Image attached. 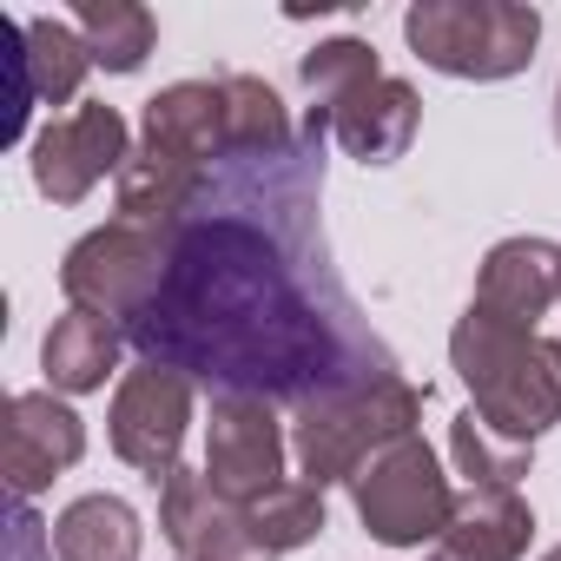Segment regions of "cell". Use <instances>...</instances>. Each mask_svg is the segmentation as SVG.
Returning <instances> with one entry per match:
<instances>
[{
	"label": "cell",
	"mask_w": 561,
	"mask_h": 561,
	"mask_svg": "<svg viewBox=\"0 0 561 561\" xmlns=\"http://www.w3.org/2000/svg\"><path fill=\"white\" fill-rule=\"evenodd\" d=\"M73 27H80L93 67H106V73H139L152 54V34H159L139 0H80Z\"/></svg>",
	"instance_id": "obj_20"
},
{
	"label": "cell",
	"mask_w": 561,
	"mask_h": 561,
	"mask_svg": "<svg viewBox=\"0 0 561 561\" xmlns=\"http://www.w3.org/2000/svg\"><path fill=\"white\" fill-rule=\"evenodd\" d=\"M541 561H561V548H548V554H541Z\"/></svg>",
	"instance_id": "obj_27"
},
{
	"label": "cell",
	"mask_w": 561,
	"mask_h": 561,
	"mask_svg": "<svg viewBox=\"0 0 561 561\" xmlns=\"http://www.w3.org/2000/svg\"><path fill=\"white\" fill-rule=\"evenodd\" d=\"M21 54H27V80H34L41 106H67L80 93L87 67H93L80 27H67V21H27L21 27Z\"/></svg>",
	"instance_id": "obj_21"
},
{
	"label": "cell",
	"mask_w": 561,
	"mask_h": 561,
	"mask_svg": "<svg viewBox=\"0 0 561 561\" xmlns=\"http://www.w3.org/2000/svg\"><path fill=\"white\" fill-rule=\"evenodd\" d=\"M205 482L251 508L285 482V423L264 397H211V423H205Z\"/></svg>",
	"instance_id": "obj_7"
},
{
	"label": "cell",
	"mask_w": 561,
	"mask_h": 561,
	"mask_svg": "<svg viewBox=\"0 0 561 561\" xmlns=\"http://www.w3.org/2000/svg\"><path fill=\"white\" fill-rule=\"evenodd\" d=\"M159 535L185 554V561H277L264 548V535L251 528V508L225 502L205 469H172L159 489Z\"/></svg>",
	"instance_id": "obj_9"
},
{
	"label": "cell",
	"mask_w": 561,
	"mask_h": 561,
	"mask_svg": "<svg viewBox=\"0 0 561 561\" xmlns=\"http://www.w3.org/2000/svg\"><path fill=\"white\" fill-rule=\"evenodd\" d=\"M119 344H126V331H119L113 318L67 311V318L47 331V344H41V370H47V383H54V390L87 397V390H100V383L113 377Z\"/></svg>",
	"instance_id": "obj_17"
},
{
	"label": "cell",
	"mask_w": 561,
	"mask_h": 561,
	"mask_svg": "<svg viewBox=\"0 0 561 561\" xmlns=\"http://www.w3.org/2000/svg\"><path fill=\"white\" fill-rule=\"evenodd\" d=\"M528 535H535V515L515 489H469L456 495V515L430 548V561H522Z\"/></svg>",
	"instance_id": "obj_14"
},
{
	"label": "cell",
	"mask_w": 561,
	"mask_h": 561,
	"mask_svg": "<svg viewBox=\"0 0 561 561\" xmlns=\"http://www.w3.org/2000/svg\"><path fill=\"white\" fill-rule=\"evenodd\" d=\"M416 423H423V390H416L410 377H377V383H364V390L298 403L291 456H298L305 482H318V489L357 482L364 462L383 456L390 443L416 436Z\"/></svg>",
	"instance_id": "obj_3"
},
{
	"label": "cell",
	"mask_w": 561,
	"mask_h": 561,
	"mask_svg": "<svg viewBox=\"0 0 561 561\" xmlns=\"http://www.w3.org/2000/svg\"><path fill=\"white\" fill-rule=\"evenodd\" d=\"M146 146L185 165H218L225 146V80H179L146 100Z\"/></svg>",
	"instance_id": "obj_13"
},
{
	"label": "cell",
	"mask_w": 561,
	"mask_h": 561,
	"mask_svg": "<svg viewBox=\"0 0 561 561\" xmlns=\"http://www.w3.org/2000/svg\"><path fill=\"white\" fill-rule=\"evenodd\" d=\"M54 528H41V515L27 502H14V522H8V561H54Z\"/></svg>",
	"instance_id": "obj_25"
},
{
	"label": "cell",
	"mask_w": 561,
	"mask_h": 561,
	"mask_svg": "<svg viewBox=\"0 0 561 561\" xmlns=\"http://www.w3.org/2000/svg\"><path fill=\"white\" fill-rule=\"evenodd\" d=\"M205 185V165H185V159H165L152 146H139L126 165H119V225H139V231H172L192 198Z\"/></svg>",
	"instance_id": "obj_16"
},
{
	"label": "cell",
	"mask_w": 561,
	"mask_h": 561,
	"mask_svg": "<svg viewBox=\"0 0 561 561\" xmlns=\"http://www.w3.org/2000/svg\"><path fill=\"white\" fill-rule=\"evenodd\" d=\"M449 456L469 476V489H515L528 476V462H535V443H515L495 423H482L476 410H462L449 423Z\"/></svg>",
	"instance_id": "obj_22"
},
{
	"label": "cell",
	"mask_w": 561,
	"mask_h": 561,
	"mask_svg": "<svg viewBox=\"0 0 561 561\" xmlns=\"http://www.w3.org/2000/svg\"><path fill=\"white\" fill-rule=\"evenodd\" d=\"M251 528L264 535L271 554L318 541L324 535V489L318 482H277L264 502H251Z\"/></svg>",
	"instance_id": "obj_24"
},
{
	"label": "cell",
	"mask_w": 561,
	"mask_h": 561,
	"mask_svg": "<svg viewBox=\"0 0 561 561\" xmlns=\"http://www.w3.org/2000/svg\"><path fill=\"white\" fill-rule=\"evenodd\" d=\"M139 541H146V528L119 495H80L54 522L60 561H139Z\"/></svg>",
	"instance_id": "obj_18"
},
{
	"label": "cell",
	"mask_w": 561,
	"mask_h": 561,
	"mask_svg": "<svg viewBox=\"0 0 561 561\" xmlns=\"http://www.w3.org/2000/svg\"><path fill=\"white\" fill-rule=\"evenodd\" d=\"M561 305V244L548 238H502L482 271H476V311L535 331L548 311Z\"/></svg>",
	"instance_id": "obj_12"
},
{
	"label": "cell",
	"mask_w": 561,
	"mask_h": 561,
	"mask_svg": "<svg viewBox=\"0 0 561 561\" xmlns=\"http://www.w3.org/2000/svg\"><path fill=\"white\" fill-rule=\"evenodd\" d=\"M87 456V430L67 403H54V390H21L0 410V476H8L14 502L41 495L60 469H73Z\"/></svg>",
	"instance_id": "obj_11"
},
{
	"label": "cell",
	"mask_w": 561,
	"mask_h": 561,
	"mask_svg": "<svg viewBox=\"0 0 561 561\" xmlns=\"http://www.w3.org/2000/svg\"><path fill=\"white\" fill-rule=\"evenodd\" d=\"M298 80H305V93H311V106H324V113H337L344 100H357L364 87H377L383 80V67H377V47L370 41H324V47H311L305 60H298Z\"/></svg>",
	"instance_id": "obj_23"
},
{
	"label": "cell",
	"mask_w": 561,
	"mask_h": 561,
	"mask_svg": "<svg viewBox=\"0 0 561 561\" xmlns=\"http://www.w3.org/2000/svg\"><path fill=\"white\" fill-rule=\"evenodd\" d=\"M554 139H561V87H554Z\"/></svg>",
	"instance_id": "obj_26"
},
{
	"label": "cell",
	"mask_w": 561,
	"mask_h": 561,
	"mask_svg": "<svg viewBox=\"0 0 561 561\" xmlns=\"http://www.w3.org/2000/svg\"><path fill=\"white\" fill-rule=\"evenodd\" d=\"M133 152H126V119L106 106V100H87L80 113L54 119L41 139H34V185L41 198L54 205H80L106 172H119Z\"/></svg>",
	"instance_id": "obj_10"
},
{
	"label": "cell",
	"mask_w": 561,
	"mask_h": 561,
	"mask_svg": "<svg viewBox=\"0 0 561 561\" xmlns=\"http://www.w3.org/2000/svg\"><path fill=\"white\" fill-rule=\"evenodd\" d=\"M449 364L469 383V410L482 423H495L515 443H535L541 430L561 423V344L515 331L489 311H462L449 331Z\"/></svg>",
	"instance_id": "obj_2"
},
{
	"label": "cell",
	"mask_w": 561,
	"mask_h": 561,
	"mask_svg": "<svg viewBox=\"0 0 561 561\" xmlns=\"http://www.w3.org/2000/svg\"><path fill=\"white\" fill-rule=\"evenodd\" d=\"M331 113L311 106L291 152H225L192 211L165 231V277L126 324L139 364H165L218 397L318 403L397 377L324 238Z\"/></svg>",
	"instance_id": "obj_1"
},
{
	"label": "cell",
	"mask_w": 561,
	"mask_h": 561,
	"mask_svg": "<svg viewBox=\"0 0 561 561\" xmlns=\"http://www.w3.org/2000/svg\"><path fill=\"white\" fill-rule=\"evenodd\" d=\"M225 146L244 152V159H271V152L298 146V126H291L285 100L257 73H225Z\"/></svg>",
	"instance_id": "obj_19"
},
{
	"label": "cell",
	"mask_w": 561,
	"mask_h": 561,
	"mask_svg": "<svg viewBox=\"0 0 561 561\" xmlns=\"http://www.w3.org/2000/svg\"><path fill=\"white\" fill-rule=\"evenodd\" d=\"M165 277V238L159 231H139V225H100L87 231L67 264H60V291L73 298V311H93V318H113L119 331L152 305Z\"/></svg>",
	"instance_id": "obj_6"
},
{
	"label": "cell",
	"mask_w": 561,
	"mask_h": 561,
	"mask_svg": "<svg viewBox=\"0 0 561 561\" xmlns=\"http://www.w3.org/2000/svg\"><path fill=\"white\" fill-rule=\"evenodd\" d=\"M185 423H192V377H179V370H165V364H139V370H126V383L113 390L106 436H113V456H119V462H133L139 476L165 482V476L179 469Z\"/></svg>",
	"instance_id": "obj_8"
},
{
	"label": "cell",
	"mask_w": 561,
	"mask_h": 561,
	"mask_svg": "<svg viewBox=\"0 0 561 561\" xmlns=\"http://www.w3.org/2000/svg\"><path fill=\"white\" fill-rule=\"evenodd\" d=\"M351 502H357L364 528L390 548L443 541V528L456 515V489H449V476H443V462L423 436H403L383 456H370L364 476L351 482Z\"/></svg>",
	"instance_id": "obj_5"
},
{
	"label": "cell",
	"mask_w": 561,
	"mask_h": 561,
	"mask_svg": "<svg viewBox=\"0 0 561 561\" xmlns=\"http://www.w3.org/2000/svg\"><path fill=\"white\" fill-rule=\"evenodd\" d=\"M416 119H423L416 87H403V80L383 73L377 87H364L357 100H344V106L331 113V139H337L351 159H364V165H390V159L410 152Z\"/></svg>",
	"instance_id": "obj_15"
},
{
	"label": "cell",
	"mask_w": 561,
	"mask_h": 561,
	"mask_svg": "<svg viewBox=\"0 0 561 561\" xmlns=\"http://www.w3.org/2000/svg\"><path fill=\"white\" fill-rule=\"evenodd\" d=\"M403 41L449 80H515L535 60L541 14L522 0H416L403 14Z\"/></svg>",
	"instance_id": "obj_4"
}]
</instances>
